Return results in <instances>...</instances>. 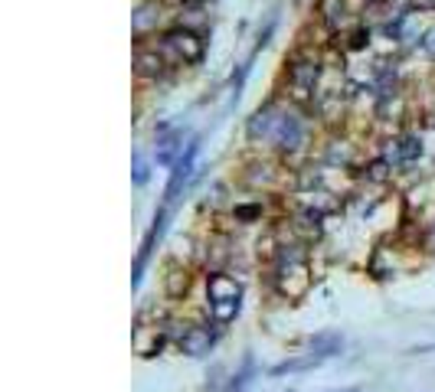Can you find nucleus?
<instances>
[{
  "label": "nucleus",
  "instance_id": "f257e3e1",
  "mask_svg": "<svg viewBox=\"0 0 435 392\" xmlns=\"http://www.w3.org/2000/svg\"><path fill=\"white\" fill-rule=\"evenodd\" d=\"M272 285H275V291L288 301H301L311 291L314 278H311L308 249L301 242H282L278 245L275 265H272Z\"/></svg>",
  "mask_w": 435,
  "mask_h": 392
},
{
  "label": "nucleus",
  "instance_id": "f03ea898",
  "mask_svg": "<svg viewBox=\"0 0 435 392\" xmlns=\"http://www.w3.org/2000/svg\"><path fill=\"white\" fill-rule=\"evenodd\" d=\"M206 311L213 327H226L242 311V285L226 271H210L206 275Z\"/></svg>",
  "mask_w": 435,
  "mask_h": 392
},
{
  "label": "nucleus",
  "instance_id": "7ed1b4c3",
  "mask_svg": "<svg viewBox=\"0 0 435 392\" xmlns=\"http://www.w3.org/2000/svg\"><path fill=\"white\" fill-rule=\"evenodd\" d=\"M160 53L173 62L183 66H196L206 56V39L203 33H196L194 26H171L167 33L160 36Z\"/></svg>",
  "mask_w": 435,
  "mask_h": 392
},
{
  "label": "nucleus",
  "instance_id": "20e7f679",
  "mask_svg": "<svg viewBox=\"0 0 435 392\" xmlns=\"http://www.w3.org/2000/svg\"><path fill=\"white\" fill-rule=\"evenodd\" d=\"M321 79V59L308 56V53H295L288 59V85H291V95L295 98H308L314 92V85Z\"/></svg>",
  "mask_w": 435,
  "mask_h": 392
},
{
  "label": "nucleus",
  "instance_id": "39448f33",
  "mask_svg": "<svg viewBox=\"0 0 435 392\" xmlns=\"http://www.w3.org/2000/svg\"><path fill=\"white\" fill-rule=\"evenodd\" d=\"M164 344H171V337H167V321L164 323H144L141 317H137L135 323V334H131V346H135V353L141 359H151L157 357L160 350H164Z\"/></svg>",
  "mask_w": 435,
  "mask_h": 392
},
{
  "label": "nucleus",
  "instance_id": "423d86ee",
  "mask_svg": "<svg viewBox=\"0 0 435 392\" xmlns=\"http://www.w3.org/2000/svg\"><path fill=\"white\" fill-rule=\"evenodd\" d=\"M196 154H200V138H190L187 150L180 154V161L173 163L171 180H167V186H164V206H171L173 199L183 193V186L190 184V177H194V163H196Z\"/></svg>",
  "mask_w": 435,
  "mask_h": 392
},
{
  "label": "nucleus",
  "instance_id": "0eeeda50",
  "mask_svg": "<svg viewBox=\"0 0 435 392\" xmlns=\"http://www.w3.org/2000/svg\"><path fill=\"white\" fill-rule=\"evenodd\" d=\"M167 229V209L160 206L154 213V220H151V229L144 232V239H141V249H137V258H135V268H131V288L141 285V278H144V268H148L151 255H154V245L160 242V235Z\"/></svg>",
  "mask_w": 435,
  "mask_h": 392
},
{
  "label": "nucleus",
  "instance_id": "6e6552de",
  "mask_svg": "<svg viewBox=\"0 0 435 392\" xmlns=\"http://www.w3.org/2000/svg\"><path fill=\"white\" fill-rule=\"evenodd\" d=\"M305 121L295 115V112H282V118H278V127H275V148L282 150V154H295V150L305 148Z\"/></svg>",
  "mask_w": 435,
  "mask_h": 392
},
{
  "label": "nucleus",
  "instance_id": "1a4fd4ad",
  "mask_svg": "<svg viewBox=\"0 0 435 392\" xmlns=\"http://www.w3.org/2000/svg\"><path fill=\"white\" fill-rule=\"evenodd\" d=\"M213 346H216V327H210V323H194V327L187 330V337L177 344V350H180L183 357L200 359V357H210Z\"/></svg>",
  "mask_w": 435,
  "mask_h": 392
},
{
  "label": "nucleus",
  "instance_id": "9d476101",
  "mask_svg": "<svg viewBox=\"0 0 435 392\" xmlns=\"http://www.w3.org/2000/svg\"><path fill=\"white\" fill-rule=\"evenodd\" d=\"M278 118H282V112L275 108V102L259 105V108L252 112V118L246 121V138H249L252 144H259V141H268V138L275 134V127H278Z\"/></svg>",
  "mask_w": 435,
  "mask_h": 392
},
{
  "label": "nucleus",
  "instance_id": "9b49d317",
  "mask_svg": "<svg viewBox=\"0 0 435 392\" xmlns=\"http://www.w3.org/2000/svg\"><path fill=\"white\" fill-rule=\"evenodd\" d=\"M190 141L183 138V127H164L157 138V148H154V161L157 167H173V163L180 161V154L187 150Z\"/></svg>",
  "mask_w": 435,
  "mask_h": 392
},
{
  "label": "nucleus",
  "instance_id": "f8f14e48",
  "mask_svg": "<svg viewBox=\"0 0 435 392\" xmlns=\"http://www.w3.org/2000/svg\"><path fill=\"white\" fill-rule=\"evenodd\" d=\"M341 350H343V334L341 330H321V334L308 337V353L311 357H318L321 363H324V359L341 357Z\"/></svg>",
  "mask_w": 435,
  "mask_h": 392
},
{
  "label": "nucleus",
  "instance_id": "ddd939ff",
  "mask_svg": "<svg viewBox=\"0 0 435 392\" xmlns=\"http://www.w3.org/2000/svg\"><path fill=\"white\" fill-rule=\"evenodd\" d=\"M187 291H190V268L180 265V262H171L167 275H164V294L171 301H180Z\"/></svg>",
  "mask_w": 435,
  "mask_h": 392
},
{
  "label": "nucleus",
  "instance_id": "4468645a",
  "mask_svg": "<svg viewBox=\"0 0 435 392\" xmlns=\"http://www.w3.org/2000/svg\"><path fill=\"white\" fill-rule=\"evenodd\" d=\"M164 69H167L164 53H157V49H137L135 53V72L141 79H157Z\"/></svg>",
  "mask_w": 435,
  "mask_h": 392
},
{
  "label": "nucleus",
  "instance_id": "2eb2a0df",
  "mask_svg": "<svg viewBox=\"0 0 435 392\" xmlns=\"http://www.w3.org/2000/svg\"><path fill=\"white\" fill-rule=\"evenodd\" d=\"M160 24V3L157 0H148V3H141L135 13H131V30H135L137 36L148 33L151 26Z\"/></svg>",
  "mask_w": 435,
  "mask_h": 392
},
{
  "label": "nucleus",
  "instance_id": "dca6fc26",
  "mask_svg": "<svg viewBox=\"0 0 435 392\" xmlns=\"http://www.w3.org/2000/svg\"><path fill=\"white\" fill-rule=\"evenodd\" d=\"M321 359L311 357V353H305V357H291L285 359V363H278V366L268 369V376H288V373H308V369H318Z\"/></svg>",
  "mask_w": 435,
  "mask_h": 392
},
{
  "label": "nucleus",
  "instance_id": "f3484780",
  "mask_svg": "<svg viewBox=\"0 0 435 392\" xmlns=\"http://www.w3.org/2000/svg\"><path fill=\"white\" fill-rule=\"evenodd\" d=\"M343 10H347V0H318V13L327 30H337V26H341Z\"/></svg>",
  "mask_w": 435,
  "mask_h": 392
},
{
  "label": "nucleus",
  "instance_id": "a211bd4d",
  "mask_svg": "<svg viewBox=\"0 0 435 392\" xmlns=\"http://www.w3.org/2000/svg\"><path fill=\"white\" fill-rule=\"evenodd\" d=\"M393 150H396V157L402 163H412V161H419V154H423V141L416 138V134H402Z\"/></svg>",
  "mask_w": 435,
  "mask_h": 392
},
{
  "label": "nucleus",
  "instance_id": "6ab92c4d",
  "mask_svg": "<svg viewBox=\"0 0 435 392\" xmlns=\"http://www.w3.org/2000/svg\"><path fill=\"white\" fill-rule=\"evenodd\" d=\"M252 376H255V359L246 357L242 359V369L239 373H232V380L226 382V392H246L249 389V382H252Z\"/></svg>",
  "mask_w": 435,
  "mask_h": 392
},
{
  "label": "nucleus",
  "instance_id": "aec40b11",
  "mask_svg": "<svg viewBox=\"0 0 435 392\" xmlns=\"http://www.w3.org/2000/svg\"><path fill=\"white\" fill-rule=\"evenodd\" d=\"M131 180H135V186H144L151 180V167H148V161H144L141 150L131 154Z\"/></svg>",
  "mask_w": 435,
  "mask_h": 392
},
{
  "label": "nucleus",
  "instance_id": "412c9836",
  "mask_svg": "<svg viewBox=\"0 0 435 392\" xmlns=\"http://www.w3.org/2000/svg\"><path fill=\"white\" fill-rule=\"evenodd\" d=\"M232 216H236V222H259L262 220V203H239L232 209Z\"/></svg>",
  "mask_w": 435,
  "mask_h": 392
},
{
  "label": "nucleus",
  "instance_id": "4be33fe9",
  "mask_svg": "<svg viewBox=\"0 0 435 392\" xmlns=\"http://www.w3.org/2000/svg\"><path fill=\"white\" fill-rule=\"evenodd\" d=\"M366 180H373V184H386L389 180V161H383V157H377V161L366 163Z\"/></svg>",
  "mask_w": 435,
  "mask_h": 392
},
{
  "label": "nucleus",
  "instance_id": "5701e85b",
  "mask_svg": "<svg viewBox=\"0 0 435 392\" xmlns=\"http://www.w3.org/2000/svg\"><path fill=\"white\" fill-rule=\"evenodd\" d=\"M249 180L252 184H272L275 180V170H272V163H252L249 167Z\"/></svg>",
  "mask_w": 435,
  "mask_h": 392
},
{
  "label": "nucleus",
  "instance_id": "b1692460",
  "mask_svg": "<svg viewBox=\"0 0 435 392\" xmlns=\"http://www.w3.org/2000/svg\"><path fill=\"white\" fill-rule=\"evenodd\" d=\"M206 380H210V376H206ZM219 386H223V366L213 369V380L206 382V392H219Z\"/></svg>",
  "mask_w": 435,
  "mask_h": 392
},
{
  "label": "nucleus",
  "instance_id": "393cba45",
  "mask_svg": "<svg viewBox=\"0 0 435 392\" xmlns=\"http://www.w3.org/2000/svg\"><path fill=\"white\" fill-rule=\"evenodd\" d=\"M272 30H275V20H268V26H265L262 33H259V43H255V53L268 46V36H272Z\"/></svg>",
  "mask_w": 435,
  "mask_h": 392
},
{
  "label": "nucleus",
  "instance_id": "a878e982",
  "mask_svg": "<svg viewBox=\"0 0 435 392\" xmlns=\"http://www.w3.org/2000/svg\"><path fill=\"white\" fill-rule=\"evenodd\" d=\"M423 49H425V56H432L435 59V26L425 33V39H423Z\"/></svg>",
  "mask_w": 435,
  "mask_h": 392
},
{
  "label": "nucleus",
  "instance_id": "bb28decb",
  "mask_svg": "<svg viewBox=\"0 0 435 392\" xmlns=\"http://www.w3.org/2000/svg\"><path fill=\"white\" fill-rule=\"evenodd\" d=\"M435 344H423V346H409L406 350V357H425V353H432Z\"/></svg>",
  "mask_w": 435,
  "mask_h": 392
},
{
  "label": "nucleus",
  "instance_id": "cd10ccee",
  "mask_svg": "<svg viewBox=\"0 0 435 392\" xmlns=\"http://www.w3.org/2000/svg\"><path fill=\"white\" fill-rule=\"evenodd\" d=\"M423 245H425V252H435V226H432V229H425Z\"/></svg>",
  "mask_w": 435,
  "mask_h": 392
},
{
  "label": "nucleus",
  "instance_id": "c85d7f7f",
  "mask_svg": "<svg viewBox=\"0 0 435 392\" xmlns=\"http://www.w3.org/2000/svg\"><path fill=\"white\" fill-rule=\"evenodd\" d=\"M187 7H203V3H210V0H183Z\"/></svg>",
  "mask_w": 435,
  "mask_h": 392
},
{
  "label": "nucleus",
  "instance_id": "c756f323",
  "mask_svg": "<svg viewBox=\"0 0 435 392\" xmlns=\"http://www.w3.org/2000/svg\"><path fill=\"white\" fill-rule=\"evenodd\" d=\"M425 7H432V10H435V0H425Z\"/></svg>",
  "mask_w": 435,
  "mask_h": 392
},
{
  "label": "nucleus",
  "instance_id": "7c9ffc66",
  "mask_svg": "<svg viewBox=\"0 0 435 392\" xmlns=\"http://www.w3.org/2000/svg\"><path fill=\"white\" fill-rule=\"evenodd\" d=\"M343 392H360V389H357V386H350V389H343Z\"/></svg>",
  "mask_w": 435,
  "mask_h": 392
}]
</instances>
